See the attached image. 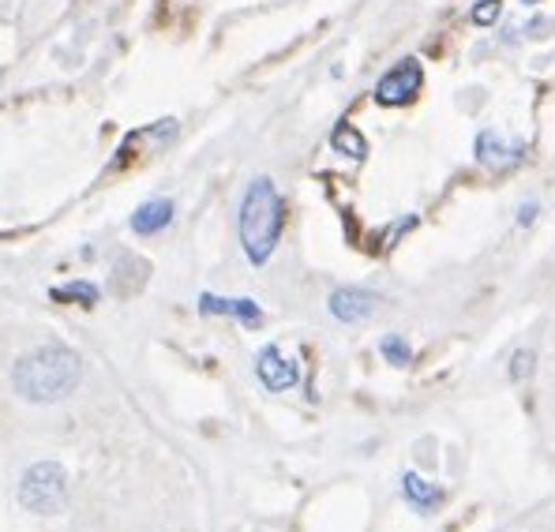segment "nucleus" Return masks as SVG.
Returning <instances> with one entry per match:
<instances>
[{
    "label": "nucleus",
    "mask_w": 555,
    "mask_h": 532,
    "mask_svg": "<svg viewBox=\"0 0 555 532\" xmlns=\"http://www.w3.org/2000/svg\"><path fill=\"white\" fill-rule=\"evenodd\" d=\"M379 353L387 356L395 367H405V364H410V360H413L410 346H405V341L398 338V334H390V338H383V341H379Z\"/></svg>",
    "instance_id": "nucleus-13"
},
{
    "label": "nucleus",
    "mask_w": 555,
    "mask_h": 532,
    "mask_svg": "<svg viewBox=\"0 0 555 532\" xmlns=\"http://www.w3.org/2000/svg\"><path fill=\"white\" fill-rule=\"evenodd\" d=\"M64 495H68V477H64L61 465L53 462H38L23 472L20 484V503L35 514H56L64 506Z\"/></svg>",
    "instance_id": "nucleus-3"
},
{
    "label": "nucleus",
    "mask_w": 555,
    "mask_h": 532,
    "mask_svg": "<svg viewBox=\"0 0 555 532\" xmlns=\"http://www.w3.org/2000/svg\"><path fill=\"white\" fill-rule=\"evenodd\" d=\"M282 225H285L282 192H278V184L271 177H256L248 184V192H244L241 218H236L244 256H248L256 267H263L267 259L274 256L278 241H282Z\"/></svg>",
    "instance_id": "nucleus-2"
},
{
    "label": "nucleus",
    "mask_w": 555,
    "mask_h": 532,
    "mask_svg": "<svg viewBox=\"0 0 555 532\" xmlns=\"http://www.w3.org/2000/svg\"><path fill=\"white\" fill-rule=\"evenodd\" d=\"M402 491H405V498H410L416 510H424V506H431L439 498V491L431 488V484H424V480L416 477V472H410V477L402 480Z\"/></svg>",
    "instance_id": "nucleus-11"
},
{
    "label": "nucleus",
    "mask_w": 555,
    "mask_h": 532,
    "mask_svg": "<svg viewBox=\"0 0 555 532\" xmlns=\"http://www.w3.org/2000/svg\"><path fill=\"white\" fill-rule=\"evenodd\" d=\"M53 300H76V304L91 308L94 300H98V285H91V282H68V285H61V289H53Z\"/></svg>",
    "instance_id": "nucleus-12"
},
{
    "label": "nucleus",
    "mask_w": 555,
    "mask_h": 532,
    "mask_svg": "<svg viewBox=\"0 0 555 532\" xmlns=\"http://www.w3.org/2000/svg\"><path fill=\"white\" fill-rule=\"evenodd\" d=\"M256 375L267 390H293L300 379V367L278 346H267V349H259V356H256Z\"/></svg>",
    "instance_id": "nucleus-5"
},
{
    "label": "nucleus",
    "mask_w": 555,
    "mask_h": 532,
    "mask_svg": "<svg viewBox=\"0 0 555 532\" xmlns=\"http://www.w3.org/2000/svg\"><path fill=\"white\" fill-rule=\"evenodd\" d=\"M495 15H500V0H480V8H473V23H477V27L495 23Z\"/></svg>",
    "instance_id": "nucleus-14"
},
{
    "label": "nucleus",
    "mask_w": 555,
    "mask_h": 532,
    "mask_svg": "<svg viewBox=\"0 0 555 532\" xmlns=\"http://www.w3.org/2000/svg\"><path fill=\"white\" fill-rule=\"evenodd\" d=\"M537 218V203H529V207H521V215H518V222L526 225V222H533Z\"/></svg>",
    "instance_id": "nucleus-16"
},
{
    "label": "nucleus",
    "mask_w": 555,
    "mask_h": 532,
    "mask_svg": "<svg viewBox=\"0 0 555 532\" xmlns=\"http://www.w3.org/2000/svg\"><path fill=\"white\" fill-rule=\"evenodd\" d=\"M199 308L207 311V315H233V319H241L244 326H259L263 323V311H259L256 300H248V297H241V300H225V297H199Z\"/></svg>",
    "instance_id": "nucleus-8"
},
{
    "label": "nucleus",
    "mask_w": 555,
    "mask_h": 532,
    "mask_svg": "<svg viewBox=\"0 0 555 532\" xmlns=\"http://www.w3.org/2000/svg\"><path fill=\"white\" fill-rule=\"evenodd\" d=\"M331 146L341 154H353V158H364V154H369V143H364V135L357 132L353 125H341L338 132L331 135Z\"/></svg>",
    "instance_id": "nucleus-10"
},
{
    "label": "nucleus",
    "mask_w": 555,
    "mask_h": 532,
    "mask_svg": "<svg viewBox=\"0 0 555 532\" xmlns=\"http://www.w3.org/2000/svg\"><path fill=\"white\" fill-rule=\"evenodd\" d=\"M83 379V364L68 346H38L27 356H20L12 372V382L20 398L35 401V405H49V401L68 398Z\"/></svg>",
    "instance_id": "nucleus-1"
},
{
    "label": "nucleus",
    "mask_w": 555,
    "mask_h": 532,
    "mask_svg": "<svg viewBox=\"0 0 555 532\" xmlns=\"http://www.w3.org/2000/svg\"><path fill=\"white\" fill-rule=\"evenodd\" d=\"M421 87H424L421 61H416V56H405V61H398L395 68H390L387 76L375 83V102L395 109V105L413 102V98L421 94Z\"/></svg>",
    "instance_id": "nucleus-4"
},
{
    "label": "nucleus",
    "mask_w": 555,
    "mask_h": 532,
    "mask_svg": "<svg viewBox=\"0 0 555 532\" xmlns=\"http://www.w3.org/2000/svg\"><path fill=\"white\" fill-rule=\"evenodd\" d=\"M0 79H4V72H0Z\"/></svg>",
    "instance_id": "nucleus-18"
},
{
    "label": "nucleus",
    "mask_w": 555,
    "mask_h": 532,
    "mask_svg": "<svg viewBox=\"0 0 555 532\" xmlns=\"http://www.w3.org/2000/svg\"><path fill=\"white\" fill-rule=\"evenodd\" d=\"M375 293L369 289H357V285H346V289H334L331 293V315L338 323H364V319L375 311Z\"/></svg>",
    "instance_id": "nucleus-7"
},
{
    "label": "nucleus",
    "mask_w": 555,
    "mask_h": 532,
    "mask_svg": "<svg viewBox=\"0 0 555 532\" xmlns=\"http://www.w3.org/2000/svg\"><path fill=\"white\" fill-rule=\"evenodd\" d=\"M477 158L492 169H511L526 158V146H521L518 139H507L500 132H480L477 135Z\"/></svg>",
    "instance_id": "nucleus-6"
},
{
    "label": "nucleus",
    "mask_w": 555,
    "mask_h": 532,
    "mask_svg": "<svg viewBox=\"0 0 555 532\" xmlns=\"http://www.w3.org/2000/svg\"><path fill=\"white\" fill-rule=\"evenodd\" d=\"M521 4H537V0H521Z\"/></svg>",
    "instance_id": "nucleus-17"
},
{
    "label": "nucleus",
    "mask_w": 555,
    "mask_h": 532,
    "mask_svg": "<svg viewBox=\"0 0 555 532\" xmlns=\"http://www.w3.org/2000/svg\"><path fill=\"white\" fill-rule=\"evenodd\" d=\"M169 222H173V203L169 199H151V203H143V207L132 215V229L139 236H154V233H162Z\"/></svg>",
    "instance_id": "nucleus-9"
},
{
    "label": "nucleus",
    "mask_w": 555,
    "mask_h": 532,
    "mask_svg": "<svg viewBox=\"0 0 555 532\" xmlns=\"http://www.w3.org/2000/svg\"><path fill=\"white\" fill-rule=\"evenodd\" d=\"M514 379H521V375H533V353H514V367H511Z\"/></svg>",
    "instance_id": "nucleus-15"
}]
</instances>
